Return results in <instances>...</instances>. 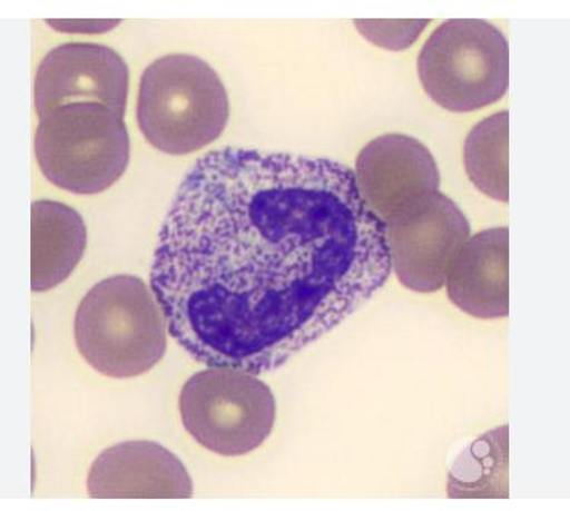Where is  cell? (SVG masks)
I'll use <instances>...</instances> for the list:
<instances>
[{"label": "cell", "mask_w": 570, "mask_h": 511, "mask_svg": "<svg viewBox=\"0 0 570 511\" xmlns=\"http://www.w3.org/2000/svg\"><path fill=\"white\" fill-rule=\"evenodd\" d=\"M127 95L126 61L105 45H61L49 51L37 69L35 102L39 118L73 102H98L124 117Z\"/></svg>", "instance_id": "9c48e42d"}, {"label": "cell", "mask_w": 570, "mask_h": 511, "mask_svg": "<svg viewBox=\"0 0 570 511\" xmlns=\"http://www.w3.org/2000/svg\"><path fill=\"white\" fill-rule=\"evenodd\" d=\"M179 403L185 430L217 455H247L274 431V393L247 371H200L185 383Z\"/></svg>", "instance_id": "8992f818"}, {"label": "cell", "mask_w": 570, "mask_h": 511, "mask_svg": "<svg viewBox=\"0 0 570 511\" xmlns=\"http://www.w3.org/2000/svg\"><path fill=\"white\" fill-rule=\"evenodd\" d=\"M510 230H482L469 238L448 275L450 301L466 315L501 320L510 315Z\"/></svg>", "instance_id": "8fae6325"}, {"label": "cell", "mask_w": 570, "mask_h": 511, "mask_svg": "<svg viewBox=\"0 0 570 511\" xmlns=\"http://www.w3.org/2000/svg\"><path fill=\"white\" fill-rule=\"evenodd\" d=\"M88 229L76 209L39 200L31 208V287L47 292L63 283L85 254Z\"/></svg>", "instance_id": "7c38bea8"}, {"label": "cell", "mask_w": 570, "mask_h": 511, "mask_svg": "<svg viewBox=\"0 0 570 511\" xmlns=\"http://www.w3.org/2000/svg\"><path fill=\"white\" fill-rule=\"evenodd\" d=\"M191 476L167 448L151 441H127L102 452L90 468L94 500H189Z\"/></svg>", "instance_id": "30bf717a"}, {"label": "cell", "mask_w": 570, "mask_h": 511, "mask_svg": "<svg viewBox=\"0 0 570 511\" xmlns=\"http://www.w3.org/2000/svg\"><path fill=\"white\" fill-rule=\"evenodd\" d=\"M510 146V114H495L483 119L470 135L464 146L466 175L474 187L491 199L510 200L508 177V148Z\"/></svg>", "instance_id": "4fadbf2b"}, {"label": "cell", "mask_w": 570, "mask_h": 511, "mask_svg": "<svg viewBox=\"0 0 570 511\" xmlns=\"http://www.w3.org/2000/svg\"><path fill=\"white\" fill-rule=\"evenodd\" d=\"M508 428H499L474 441L469 451L462 453L450 472L449 494L452 498H470L476 490L508 488Z\"/></svg>", "instance_id": "5bb4252c"}, {"label": "cell", "mask_w": 570, "mask_h": 511, "mask_svg": "<svg viewBox=\"0 0 570 511\" xmlns=\"http://www.w3.org/2000/svg\"><path fill=\"white\" fill-rule=\"evenodd\" d=\"M419 76L425 94L449 112L494 105L510 86L507 37L485 20H448L421 49Z\"/></svg>", "instance_id": "5b68a950"}, {"label": "cell", "mask_w": 570, "mask_h": 511, "mask_svg": "<svg viewBox=\"0 0 570 511\" xmlns=\"http://www.w3.org/2000/svg\"><path fill=\"white\" fill-rule=\"evenodd\" d=\"M391 271L351 168L229 147L177 189L151 288L189 356L258 376L365 306Z\"/></svg>", "instance_id": "6da1fadb"}, {"label": "cell", "mask_w": 570, "mask_h": 511, "mask_svg": "<svg viewBox=\"0 0 570 511\" xmlns=\"http://www.w3.org/2000/svg\"><path fill=\"white\" fill-rule=\"evenodd\" d=\"M81 356L107 377L147 373L167 352L168 321L155 292L131 275L95 284L76 315Z\"/></svg>", "instance_id": "7a4b0ae2"}, {"label": "cell", "mask_w": 570, "mask_h": 511, "mask_svg": "<svg viewBox=\"0 0 570 511\" xmlns=\"http://www.w3.org/2000/svg\"><path fill=\"white\" fill-rule=\"evenodd\" d=\"M36 158L61 189L90 196L106 191L127 170L130 138L122 115L98 102H73L40 118Z\"/></svg>", "instance_id": "277c9868"}, {"label": "cell", "mask_w": 570, "mask_h": 511, "mask_svg": "<svg viewBox=\"0 0 570 511\" xmlns=\"http://www.w3.org/2000/svg\"><path fill=\"white\" fill-rule=\"evenodd\" d=\"M384 229L392 269L404 287L420 294L444 286L454 257L470 238L465 214L440 191Z\"/></svg>", "instance_id": "52a82bcc"}, {"label": "cell", "mask_w": 570, "mask_h": 511, "mask_svg": "<svg viewBox=\"0 0 570 511\" xmlns=\"http://www.w3.org/2000/svg\"><path fill=\"white\" fill-rule=\"evenodd\" d=\"M229 98L217 72L188 53H169L142 73L138 124L167 155H188L218 139L229 121Z\"/></svg>", "instance_id": "3957f363"}, {"label": "cell", "mask_w": 570, "mask_h": 511, "mask_svg": "<svg viewBox=\"0 0 570 511\" xmlns=\"http://www.w3.org/2000/svg\"><path fill=\"white\" fill-rule=\"evenodd\" d=\"M371 43L390 51H403L419 39L429 20H354Z\"/></svg>", "instance_id": "9a60e30c"}, {"label": "cell", "mask_w": 570, "mask_h": 511, "mask_svg": "<svg viewBox=\"0 0 570 511\" xmlns=\"http://www.w3.org/2000/svg\"><path fill=\"white\" fill-rule=\"evenodd\" d=\"M355 183L371 213L395 220L440 191V170L429 148L407 135L379 136L355 163Z\"/></svg>", "instance_id": "ba28073f"}]
</instances>
